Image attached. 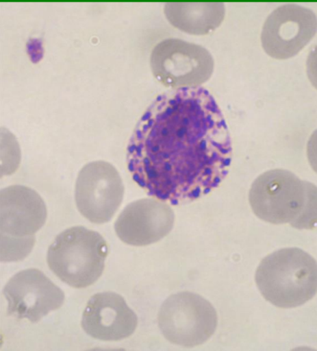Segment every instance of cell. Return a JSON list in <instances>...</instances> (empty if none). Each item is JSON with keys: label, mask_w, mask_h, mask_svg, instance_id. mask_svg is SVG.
<instances>
[{"label": "cell", "mask_w": 317, "mask_h": 351, "mask_svg": "<svg viewBox=\"0 0 317 351\" xmlns=\"http://www.w3.org/2000/svg\"><path fill=\"white\" fill-rule=\"evenodd\" d=\"M232 141L223 112L205 88L158 95L144 112L127 149L134 182L157 199L190 203L227 177Z\"/></svg>", "instance_id": "cell-1"}, {"label": "cell", "mask_w": 317, "mask_h": 351, "mask_svg": "<svg viewBox=\"0 0 317 351\" xmlns=\"http://www.w3.org/2000/svg\"><path fill=\"white\" fill-rule=\"evenodd\" d=\"M249 204L265 222L290 223L300 230L316 228V186L288 170L273 169L259 176L251 185Z\"/></svg>", "instance_id": "cell-2"}, {"label": "cell", "mask_w": 317, "mask_h": 351, "mask_svg": "<svg viewBox=\"0 0 317 351\" xmlns=\"http://www.w3.org/2000/svg\"><path fill=\"white\" fill-rule=\"evenodd\" d=\"M255 281L262 295L275 306H301L316 295V259L299 247H285L262 261Z\"/></svg>", "instance_id": "cell-3"}, {"label": "cell", "mask_w": 317, "mask_h": 351, "mask_svg": "<svg viewBox=\"0 0 317 351\" xmlns=\"http://www.w3.org/2000/svg\"><path fill=\"white\" fill-rule=\"evenodd\" d=\"M110 254L104 237L83 226L67 228L48 247L47 264L62 282L75 289L94 285Z\"/></svg>", "instance_id": "cell-4"}, {"label": "cell", "mask_w": 317, "mask_h": 351, "mask_svg": "<svg viewBox=\"0 0 317 351\" xmlns=\"http://www.w3.org/2000/svg\"><path fill=\"white\" fill-rule=\"evenodd\" d=\"M157 319L166 340L184 348L207 342L218 326V314L213 305L188 291L170 295L161 305Z\"/></svg>", "instance_id": "cell-5"}, {"label": "cell", "mask_w": 317, "mask_h": 351, "mask_svg": "<svg viewBox=\"0 0 317 351\" xmlns=\"http://www.w3.org/2000/svg\"><path fill=\"white\" fill-rule=\"evenodd\" d=\"M153 76L168 88H199L210 78L214 60L205 47L179 38L161 40L151 54Z\"/></svg>", "instance_id": "cell-6"}, {"label": "cell", "mask_w": 317, "mask_h": 351, "mask_svg": "<svg viewBox=\"0 0 317 351\" xmlns=\"http://www.w3.org/2000/svg\"><path fill=\"white\" fill-rule=\"evenodd\" d=\"M124 193L121 176L105 160L88 163L77 177V208L91 223L110 222L121 206Z\"/></svg>", "instance_id": "cell-7"}, {"label": "cell", "mask_w": 317, "mask_h": 351, "mask_svg": "<svg viewBox=\"0 0 317 351\" xmlns=\"http://www.w3.org/2000/svg\"><path fill=\"white\" fill-rule=\"evenodd\" d=\"M316 28V14L313 10L299 4H284L266 19L262 45L270 57L289 59L311 42Z\"/></svg>", "instance_id": "cell-8"}, {"label": "cell", "mask_w": 317, "mask_h": 351, "mask_svg": "<svg viewBox=\"0 0 317 351\" xmlns=\"http://www.w3.org/2000/svg\"><path fill=\"white\" fill-rule=\"evenodd\" d=\"M8 302V315L38 323L50 312L61 308L64 293L42 271L27 269L10 278L3 288Z\"/></svg>", "instance_id": "cell-9"}, {"label": "cell", "mask_w": 317, "mask_h": 351, "mask_svg": "<svg viewBox=\"0 0 317 351\" xmlns=\"http://www.w3.org/2000/svg\"><path fill=\"white\" fill-rule=\"evenodd\" d=\"M175 225L172 208L160 199H140L128 204L115 222V232L125 244L143 247L160 241Z\"/></svg>", "instance_id": "cell-10"}, {"label": "cell", "mask_w": 317, "mask_h": 351, "mask_svg": "<svg viewBox=\"0 0 317 351\" xmlns=\"http://www.w3.org/2000/svg\"><path fill=\"white\" fill-rule=\"evenodd\" d=\"M1 237L6 244L30 243L45 226L47 208L42 197L35 190L24 185H11L1 190ZM34 244V243H32Z\"/></svg>", "instance_id": "cell-11"}, {"label": "cell", "mask_w": 317, "mask_h": 351, "mask_svg": "<svg viewBox=\"0 0 317 351\" xmlns=\"http://www.w3.org/2000/svg\"><path fill=\"white\" fill-rule=\"evenodd\" d=\"M138 319L126 300L114 292L93 295L81 317V328L88 336L104 342H118L131 337Z\"/></svg>", "instance_id": "cell-12"}, {"label": "cell", "mask_w": 317, "mask_h": 351, "mask_svg": "<svg viewBox=\"0 0 317 351\" xmlns=\"http://www.w3.org/2000/svg\"><path fill=\"white\" fill-rule=\"evenodd\" d=\"M164 13L173 26L193 35L212 33L222 24L225 16L223 2H167Z\"/></svg>", "instance_id": "cell-13"}]
</instances>
